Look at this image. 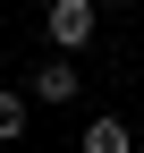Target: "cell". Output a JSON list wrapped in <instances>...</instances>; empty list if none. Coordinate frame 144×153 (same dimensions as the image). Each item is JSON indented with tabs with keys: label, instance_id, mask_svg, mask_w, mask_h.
I'll use <instances>...</instances> for the list:
<instances>
[{
	"label": "cell",
	"instance_id": "3",
	"mask_svg": "<svg viewBox=\"0 0 144 153\" xmlns=\"http://www.w3.org/2000/svg\"><path fill=\"white\" fill-rule=\"evenodd\" d=\"M136 136H127V119H110V111H102V119H85V153H127Z\"/></svg>",
	"mask_w": 144,
	"mask_h": 153
},
{
	"label": "cell",
	"instance_id": "1",
	"mask_svg": "<svg viewBox=\"0 0 144 153\" xmlns=\"http://www.w3.org/2000/svg\"><path fill=\"white\" fill-rule=\"evenodd\" d=\"M43 34L60 43V60H76V51L93 43V0H51L43 9Z\"/></svg>",
	"mask_w": 144,
	"mask_h": 153
},
{
	"label": "cell",
	"instance_id": "2",
	"mask_svg": "<svg viewBox=\"0 0 144 153\" xmlns=\"http://www.w3.org/2000/svg\"><path fill=\"white\" fill-rule=\"evenodd\" d=\"M34 102H76V60H43L34 68Z\"/></svg>",
	"mask_w": 144,
	"mask_h": 153
},
{
	"label": "cell",
	"instance_id": "4",
	"mask_svg": "<svg viewBox=\"0 0 144 153\" xmlns=\"http://www.w3.org/2000/svg\"><path fill=\"white\" fill-rule=\"evenodd\" d=\"M9 136H26V94L0 85V145H9Z\"/></svg>",
	"mask_w": 144,
	"mask_h": 153
},
{
	"label": "cell",
	"instance_id": "5",
	"mask_svg": "<svg viewBox=\"0 0 144 153\" xmlns=\"http://www.w3.org/2000/svg\"><path fill=\"white\" fill-rule=\"evenodd\" d=\"M110 9H127V0H110Z\"/></svg>",
	"mask_w": 144,
	"mask_h": 153
}]
</instances>
